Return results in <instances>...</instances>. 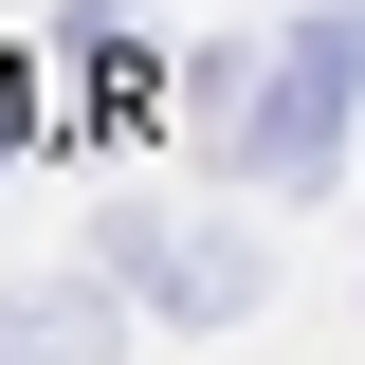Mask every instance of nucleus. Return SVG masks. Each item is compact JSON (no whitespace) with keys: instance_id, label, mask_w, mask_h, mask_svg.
Wrapping results in <instances>:
<instances>
[{"instance_id":"f257e3e1","label":"nucleus","mask_w":365,"mask_h":365,"mask_svg":"<svg viewBox=\"0 0 365 365\" xmlns=\"http://www.w3.org/2000/svg\"><path fill=\"white\" fill-rule=\"evenodd\" d=\"M347 91H365V0H329L256 73V110H237V182H329L347 165Z\"/></svg>"},{"instance_id":"f03ea898","label":"nucleus","mask_w":365,"mask_h":365,"mask_svg":"<svg viewBox=\"0 0 365 365\" xmlns=\"http://www.w3.org/2000/svg\"><path fill=\"white\" fill-rule=\"evenodd\" d=\"M0 365H110V292H0Z\"/></svg>"},{"instance_id":"7ed1b4c3","label":"nucleus","mask_w":365,"mask_h":365,"mask_svg":"<svg viewBox=\"0 0 365 365\" xmlns=\"http://www.w3.org/2000/svg\"><path fill=\"white\" fill-rule=\"evenodd\" d=\"M110 256H165V311H237V292H256L237 237H110Z\"/></svg>"},{"instance_id":"20e7f679","label":"nucleus","mask_w":365,"mask_h":365,"mask_svg":"<svg viewBox=\"0 0 365 365\" xmlns=\"http://www.w3.org/2000/svg\"><path fill=\"white\" fill-rule=\"evenodd\" d=\"M0 146H19V73H0Z\"/></svg>"}]
</instances>
